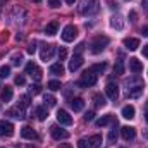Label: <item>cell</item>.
Here are the masks:
<instances>
[{
  "label": "cell",
  "instance_id": "obj_22",
  "mask_svg": "<svg viewBox=\"0 0 148 148\" xmlns=\"http://www.w3.org/2000/svg\"><path fill=\"white\" fill-rule=\"evenodd\" d=\"M88 143H90V148H100L102 147V136L100 134H93V136H90Z\"/></svg>",
  "mask_w": 148,
  "mask_h": 148
},
{
  "label": "cell",
  "instance_id": "obj_3",
  "mask_svg": "<svg viewBox=\"0 0 148 148\" xmlns=\"http://www.w3.org/2000/svg\"><path fill=\"white\" fill-rule=\"evenodd\" d=\"M109 43H110L109 36H97L93 40V43H91V53H100V52H103Z\"/></svg>",
  "mask_w": 148,
  "mask_h": 148
},
{
  "label": "cell",
  "instance_id": "obj_25",
  "mask_svg": "<svg viewBox=\"0 0 148 148\" xmlns=\"http://www.w3.org/2000/svg\"><path fill=\"white\" fill-rule=\"evenodd\" d=\"M110 26L115 28V29H122L124 28V23H122V17L121 16H114L110 19Z\"/></svg>",
  "mask_w": 148,
  "mask_h": 148
},
{
  "label": "cell",
  "instance_id": "obj_20",
  "mask_svg": "<svg viewBox=\"0 0 148 148\" xmlns=\"http://www.w3.org/2000/svg\"><path fill=\"white\" fill-rule=\"evenodd\" d=\"M121 114H122V117H124V119H133V117H134V114H136V110H134V107H133V105H126V107H122Z\"/></svg>",
  "mask_w": 148,
  "mask_h": 148
},
{
  "label": "cell",
  "instance_id": "obj_10",
  "mask_svg": "<svg viewBox=\"0 0 148 148\" xmlns=\"http://www.w3.org/2000/svg\"><path fill=\"white\" fill-rule=\"evenodd\" d=\"M81 66H83V55H81V53H74L73 59L69 60V71L74 73V71H77Z\"/></svg>",
  "mask_w": 148,
  "mask_h": 148
},
{
  "label": "cell",
  "instance_id": "obj_43",
  "mask_svg": "<svg viewBox=\"0 0 148 148\" xmlns=\"http://www.w3.org/2000/svg\"><path fill=\"white\" fill-rule=\"evenodd\" d=\"M136 17H138V14H136L134 10H131V12H129V19H131V23H136Z\"/></svg>",
  "mask_w": 148,
  "mask_h": 148
},
{
  "label": "cell",
  "instance_id": "obj_16",
  "mask_svg": "<svg viewBox=\"0 0 148 148\" xmlns=\"http://www.w3.org/2000/svg\"><path fill=\"white\" fill-rule=\"evenodd\" d=\"M129 71L134 73V74L141 73V71H143V64H141L138 59H129Z\"/></svg>",
  "mask_w": 148,
  "mask_h": 148
},
{
  "label": "cell",
  "instance_id": "obj_31",
  "mask_svg": "<svg viewBox=\"0 0 148 148\" xmlns=\"http://www.w3.org/2000/svg\"><path fill=\"white\" fill-rule=\"evenodd\" d=\"M28 105H29V97L28 95H21L19 97V107L21 109H26Z\"/></svg>",
  "mask_w": 148,
  "mask_h": 148
},
{
  "label": "cell",
  "instance_id": "obj_17",
  "mask_svg": "<svg viewBox=\"0 0 148 148\" xmlns=\"http://www.w3.org/2000/svg\"><path fill=\"white\" fill-rule=\"evenodd\" d=\"M7 115H10V117H14V119H24V109H21V107L17 105V107L7 110Z\"/></svg>",
  "mask_w": 148,
  "mask_h": 148
},
{
  "label": "cell",
  "instance_id": "obj_34",
  "mask_svg": "<svg viewBox=\"0 0 148 148\" xmlns=\"http://www.w3.org/2000/svg\"><path fill=\"white\" fill-rule=\"evenodd\" d=\"M114 73H115V74H122V73H124V66H122V60H119V62L114 66Z\"/></svg>",
  "mask_w": 148,
  "mask_h": 148
},
{
  "label": "cell",
  "instance_id": "obj_6",
  "mask_svg": "<svg viewBox=\"0 0 148 148\" xmlns=\"http://www.w3.org/2000/svg\"><path fill=\"white\" fill-rule=\"evenodd\" d=\"M50 133H52V138L57 140V141H60V140H67V138H69V133H67L66 129L59 127V126H52V127H50Z\"/></svg>",
  "mask_w": 148,
  "mask_h": 148
},
{
  "label": "cell",
  "instance_id": "obj_33",
  "mask_svg": "<svg viewBox=\"0 0 148 148\" xmlns=\"http://www.w3.org/2000/svg\"><path fill=\"white\" fill-rule=\"evenodd\" d=\"M36 115H38V119H40V121H45V119L48 117V114H47V110H45L43 107H38V109H36Z\"/></svg>",
  "mask_w": 148,
  "mask_h": 148
},
{
  "label": "cell",
  "instance_id": "obj_47",
  "mask_svg": "<svg viewBox=\"0 0 148 148\" xmlns=\"http://www.w3.org/2000/svg\"><path fill=\"white\" fill-rule=\"evenodd\" d=\"M143 55H145V57H148V45H145V47H143Z\"/></svg>",
  "mask_w": 148,
  "mask_h": 148
},
{
  "label": "cell",
  "instance_id": "obj_15",
  "mask_svg": "<svg viewBox=\"0 0 148 148\" xmlns=\"http://www.w3.org/2000/svg\"><path fill=\"white\" fill-rule=\"evenodd\" d=\"M21 136L24 138V140H36V133H35V129L33 127H29V126H24L23 129H21Z\"/></svg>",
  "mask_w": 148,
  "mask_h": 148
},
{
  "label": "cell",
  "instance_id": "obj_4",
  "mask_svg": "<svg viewBox=\"0 0 148 148\" xmlns=\"http://www.w3.org/2000/svg\"><path fill=\"white\" fill-rule=\"evenodd\" d=\"M93 84H97V74L91 73V71H86L77 83V86H83V88H88V86H93Z\"/></svg>",
  "mask_w": 148,
  "mask_h": 148
},
{
  "label": "cell",
  "instance_id": "obj_12",
  "mask_svg": "<svg viewBox=\"0 0 148 148\" xmlns=\"http://www.w3.org/2000/svg\"><path fill=\"white\" fill-rule=\"evenodd\" d=\"M121 134H122V138H124L126 141H131V140H134V136H136V129L131 127V126H124V127H121Z\"/></svg>",
  "mask_w": 148,
  "mask_h": 148
},
{
  "label": "cell",
  "instance_id": "obj_39",
  "mask_svg": "<svg viewBox=\"0 0 148 148\" xmlns=\"http://www.w3.org/2000/svg\"><path fill=\"white\" fill-rule=\"evenodd\" d=\"M48 2V5L52 7V9H57V7H60V0H47Z\"/></svg>",
  "mask_w": 148,
  "mask_h": 148
},
{
  "label": "cell",
  "instance_id": "obj_5",
  "mask_svg": "<svg viewBox=\"0 0 148 148\" xmlns=\"http://www.w3.org/2000/svg\"><path fill=\"white\" fill-rule=\"evenodd\" d=\"M76 36H77V28H76L74 24H67V26L62 29V35H60V38H62L64 41H74Z\"/></svg>",
  "mask_w": 148,
  "mask_h": 148
},
{
  "label": "cell",
  "instance_id": "obj_49",
  "mask_svg": "<svg viewBox=\"0 0 148 148\" xmlns=\"http://www.w3.org/2000/svg\"><path fill=\"white\" fill-rule=\"evenodd\" d=\"M33 2H35V3H40V2H41V0H33Z\"/></svg>",
  "mask_w": 148,
  "mask_h": 148
},
{
  "label": "cell",
  "instance_id": "obj_14",
  "mask_svg": "<svg viewBox=\"0 0 148 148\" xmlns=\"http://www.w3.org/2000/svg\"><path fill=\"white\" fill-rule=\"evenodd\" d=\"M122 45L127 48V50H136L138 47H140V40L138 38H124V41H122Z\"/></svg>",
  "mask_w": 148,
  "mask_h": 148
},
{
  "label": "cell",
  "instance_id": "obj_11",
  "mask_svg": "<svg viewBox=\"0 0 148 148\" xmlns=\"http://www.w3.org/2000/svg\"><path fill=\"white\" fill-rule=\"evenodd\" d=\"M14 134V126L7 121H0V136H12Z\"/></svg>",
  "mask_w": 148,
  "mask_h": 148
},
{
  "label": "cell",
  "instance_id": "obj_21",
  "mask_svg": "<svg viewBox=\"0 0 148 148\" xmlns=\"http://www.w3.org/2000/svg\"><path fill=\"white\" fill-rule=\"evenodd\" d=\"M0 100H2V102H10V100H12V88H10V86H5V88L2 90Z\"/></svg>",
  "mask_w": 148,
  "mask_h": 148
},
{
  "label": "cell",
  "instance_id": "obj_24",
  "mask_svg": "<svg viewBox=\"0 0 148 148\" xmlns=\"http://www.w3.org/2000/svg\"><path fill=\"white\" fill-rule=\"evenodd\" d=\"M93 103H95V107L97 109H102V107H105V97L103 95H100V93H97L95 97H93Z\"/></svg>",
  "mask_w": 148,
  "mask_h": 148
},
{
  "label": "cell",
  "instance_id": "obj_40",
  "mask_svg": "<svg viewBox=\"0 0 148 148\" xmlns=\"http://www.w3.org/2000/svg\"><path fill=\"white\" fill-rule=\"evenodd\" d=\"M35 52H36V41H33V43L28 47V53H31V55H33Z\"/></svg>",
  "mask_w": 148,
  "mask_h": 148
},
{
  "label": "cell",
  "instance_id": "obj_38",
  "mask_svg": "<svg viewBox=\"0 0 148 148\" xmlns=\"http://www.w3.org/2000/svg\"><path fill=\"white\" fill-rule=\"evenodd\" d=\"M88 147H90V143H88L84 138H81V140L77 141V148H88Z\"/></svg>",
  "mask_w": 148,
  "mask_h": 148
},
{
  "label": "cell",
  "instance_id": "obj_41",
  "mask_svg": "<svg viewBox=\"0 0 148 148\" xmlns=\"http://www.w3.org/2000/svg\"><path fill=\"white\" fill-rule=\"evenodd\" d=\"M66 57H67V50H66V48H60V50H59V59L64 60Z\"/></svg>",
  "mask_w": 148,
  "mask_h": 148
},
{
  "label": "cell",
  "instance_id": "obj_35",
  "mask_svg": "<svg viewBox=\"0 0 148 148\" xmlns=\"http://www.w3.org/2000/svg\"><path fill=\"white\" fill-rule=\"evenodd\" d=\"M21 62H23V55H21V53H16V55L12 57V64H14V66H21Z\"/></svg>",
  "mask_w": 148,
  "mask_h": 148
},
{
  "label": "cell",
  "instance_id": "obj_36",
  "mask_svg": "<svg viewBox=\"0 0 148 148\" xmlns=\"http://www.w3.org/2000/svg\"><path fill=\"white\" fill-rule=\"evenodd\" d=\"M40 91H41V86H40V84H31V86H29V93H33V95H38Z\"/></svg>",
  "mask_w": 148,
  "mask_h": 148
},
{
  "label": "cell",
  "instance_id": "obj_27",
  "mask_svg": "<svg viewBox=\"0 0 148 148\" xmlns=\"http://www.w3.org/2000/svg\"><path fill=\"white\" fill-rule=\"evenodd\" d=\"M110 121H114V117H112V115H105V117H102V119L97 121V126H98V127H103V126H107Z\"/></svg>",
  "mask_w": 148,
  "mask_h": 148
},
{
  "label": "cell",
  "instance_id": "obj_18",
  "mask_svg": "<svg viewBox=\"0 0 148 148\" xmlns=\"http://www.w3.org/2000/svg\"><path fill=\"white\" fill-rule=\"evenodd\" d=\"M69 103H71V109H73L74 112H81L84 109V100H83V98H73Z\"/></svg>",
  "mask_w": 148,
  "mask_h": 148
},
{
  "label": "cell",
  "instance_id": "obj_13",
  "mask_svg": "<svg viewBox=\"0 0 148 148\" xmlns=\"http://www.w3.org/2000/svg\"><path fill=\"white\" fill-rule=\"evenodd\" d=\"M105 93H107V97H109L110 100H115V98L119 97V88H117V84L109 83V84L105 86Z\"/></svg>",
  "mask_w": 148,
  "mask_h": 148
},
{
  "label": "cell",
  "instance_id": "obj_30",
  "mask_svg": "<svg viewBox=\"0 0 148 148\" xmlns=\"http://www.w3.org/2000/svg\"><path fill=\"white\" fill-rule=\"evenodd\" d=\"M43 102H45V105H48V107H53V105L57 103L55 97H52V95H45V97H43Z\"/></svg>",
  "mask_w": 148,
  "mask_h": 148
},
{
  "label": "cell",
  "instance_id": "obj_28",
  "mask_svg": "<svg viewBox=\"0 0 148 148\" xmlns=\"http://www.w3.org/2000/svg\"><path fill=\"white\" fill-rule=\"evenodd\" d=\"M105 67H107V64H105V62H102V64H95V66H91V67H90V71H91V73H103V71H105Z\"/></svg>",
  "mask_w": 148,
  "mask_h": 148
},
{
  "label": "cell",
  "instance_id": "obj_2",
  "mask_svg": "<svg viewBox=\"0 0 148 148\" xmlns=\"http://www.w3.org/2000/svg\"><path fill=\"white\" fill-rule=\"evenodd\" d=\"M100 9V3L98 0H83L81 5H79V12L84 14V16H91V14H97Z\"/></svg>",
  "mask_w": 148,
  "mask_h": 148
},
{
  "label": "cell",
  "instance_id": "obj_51",
  "mask_svg": "<svg viewBox=\"0 0 148 148\" xmlns=\"http://www.w3.org/2000/svg\"><path fill=\"white\" fill-rule=\"evenodd\" d=\"M0 3H5V0H0Z\"/></svg>",
  "mask_w": 148,
  "mask_h": 148
},
{
  "label": "cell",
  "instance_id": "obj_42",
  "mask_svg": "<svg viewBox=\"0 0 148 148\" xmlns=\"http://www.w3.org/2000/svg\"><path fill=\"white\" fill-rule=\"evenodd\" d=\"M93 119H95V114H93V112H86V114H84V121H86V122H90V121H93Z\"/></svg>",
  "mask_w": 148,
  "mask_h": 148
},
{
  "label": "cell",
  "instance_id": "obj_37",
  "mask_svg": "<svg viewBox=\"0 0 148 148\" xmlns=\"http://www.w3.org/2000/svg\"><path fill=\"white\" fill-rule=\"evenodd\" d=\"M14 81H16V84H17V86H23V84L26 83L24 76H16V79H14Z\"/></svg>",
  "mask_w": 148,
  "mask_h": 148
},
{
  "label": "cell",
  "instance_id": "obj_29",
  "mask_svg": "<svg viewBox=\"0 0 148 148\" xmlns=\"http://www.w3.org/2000/svg\"><path fill=\"white\" fill-rule=\"evenodd\" d=\"M48 88H50L52 91H57V90H60V88H62V84H60V81L52 79V81H48Z\"/></svg>",
  "mask_w": 148,
  "mask_h": 148
},
{
  "label": "cell",
  "instance_id": "obj_44",
  "mask_svg": "<svg viewBox=\"0 0 148 148\" xmlns=\"http://www.w3.org/2000/svg\"><path fill=\"white\" fill-rule=\"evenodd\" d=\"M83 48H84V43H79V45H77V48H76V53H81V52H83Z\"/></svg>",
  "mask_w": 148,
  "mask_h": 148
},
{
  "label": "cell",
  "instance_id": "obj_45",
  "mask_svg": "<svg viewBox=\"0 0 148 148\" xmlns=\"http://www.w3.org/2000/svg\"><path fill=\"white\" fill-rule=\"evenodd\" d=\"M141 35H143V36H148V26H143V28H141Z\"/></svg>",
  "mask_w": 148,
  "mask_h": 148
},
{
  "label": "cell",
  "instance_id": "obj_48",
  "mask_svg": "<svg viewBox=\"0 0 148 148\" xmlns=\"http://www.w3.org/2000/svg\"><path fill=\"white\" fill-rule=\"evenodd\" d=\"M66 2H67V3H74V2H76V0H66Z\"/></svg>",
  "mask_w": 148,
  "mask_h": 148
},
{
  "label": "cell",
  "instance_id": "obj_50",
  "mask_svg": "<svg viewBox=\"0 0 148 148\" xmlns=\"http://www.w3.org/2000/svg\"><path fill=\"white\" fill-rule=\"evenodd\" d=\"M145 119H147V122H148V112H147V115H145Z\"/></svg>",
  "mask_w": 148,
  "mask_h": 148
},
{
  "label": "cell",
  "instance_id": "obj_8",
  "mask_svg": "<svg viewBox=\"0 0 148 148\" xmlns=\"http://www.w3.org/2000/svg\"><path fill=\"white\" fill-rule=\"evenodd\" d=\"M55 53V47L53 45H43L41 47V52H40V57L41 60H50Z\"/></svg>",
  "mask_w": 148,
  "mask_h": 148
},
{
  "label": "cell",
  "instance_id": "obj_26",
  "mask_svg": "<svg viewBox=\"0 0 148 148\" xmlns=\"http://www.w3.org/2000/svg\"><path fill=\"white\" fill-rule=\"evenodd\" d=\"M117 141V121H114V127L109 133V143H115Z\"/></svg>",
  "mask_w": 148,
  "mask_h": 148
},
{
  "label": "cell",
  "instance_id": "obj_53",
  "mask_svg": "<svg viewBox=\"0 0 148 148\" xmlns=\"http://www.w3.org/2000/svg\"><path fill=\"white\" fill-rule=\"evenodd\" d=\"M127 2H129V0H127Z\"/></svg>",
  "mask_w": 148,
  "mask_h": 148
},
{
  "label": "cell",
  "instance_id": "obj_23",
  "mask_svg": "<svg viewBox=\"0 0 148 148\" xmlns=\"http://www.w3.org/2000/svg\"><path fill=\"white\" fill-rule=\"evenodd\" d=\"M50 74H53V76H62V74H64V66H62L60 62L52 64V66H50Z\"/></svg>",
  "mask_w": 148,
  "mask_h": 148
},
{
  "label": "cell",
  "instance_id": "obj_32",
  "mask_svg": "<svg viewBox=\"0 0 148 148\" xmlns=\"http://www.w3.org/2000/svg\"><path fill=\"white\" fill-rule=\"evenodd\" d=\"M9 74H10V67H9V66H2V67H0V79L9 77Z\"/></svg>",
  "mask_w": 148,
  "mask_h": 148
},
{
  "label": "cell",
  "instance_id": "obj_52",
  "mask_svg": "<svg viewBox=\"0 0 148 148\" xmlns=\"http://www.w3.org/2000/svg\"><path fill=\"white\" fill-rule=\"evenodd\" d=\"M26 148H35V147H26Z\"/></svg>",
  "mask_w": 148,
  "mask_h": 148
},
{
  "label": "cell",
  "instance_id": "obj_46",
  "mask_svg": "<svg viewBox=\"0 0 148 148\" xmlns=\"http://www.w3.org/2000/svg\"><path fill=\"white\" fill-rule=\"evenodd\" d=\"M59 148H73V147H71L69 143H60V145H59Z\"/></svg>",
  "mask_w": 148,
  "mask_h": 148
},
{
  "label": "cell",
  "instance_id": "obj_9",
  "mask_svg": "<svg viewBox=\"0 0 148 148\" xmlns=\"http://www.w3.org/2000/svg\"><path fill=\"white\" fill-rule=\"evenodd\" d=\"M57 121H59L60 126H71L73 124V117L69 115V112H66V110L57 112Z\"/></svg>",
  "mask_w": 148,
  "mask_h": 148
},
{
  "label": "cell",
  "instance_id": "obj_7",
  "mask_svg": "<svg viewBox=\"0 0 148 148\" xmlns=\"http://www.w3.org/2000/svg\"><path fill=\"white\" fill-rule=\"evenodd\" d=\"M26 74H29L35 81H40V79H41V69L38 67L35 62H29V64L26 66Z\"/></svg>",
  "mask_w": 148,
  "mask_h": 148
},
{
  "label": "cell",
  "instance_id": "obj_19",
  "mask_svg": "<svg viewBox=\"0 0 148 148\" xmlns=\"http://www.w3.org/2000/svg\"><path fill=\"white\" fill-rule=\"evenodd\" d=\"M57 29H59V23H57V21H52V23H48V24L45 26V35L53 36V35L57 33Z\"/></svg>",
  "mask_w": 148,
  "mask_h": 148
},
{
  "label": "cell",
  "instance_id": "obj_1",
  "mask_svg": "<svg viewBox=\"0 0 148 148\" xmlns=\"http://www.w3.org/2000/svg\"><path fill=\"white\" fill-rule=\"evenodd\" d=\"M124 86H126V90H127V95L133 97V98L140 97L141 91H143V81H141L138 76H133V77L126 79V81H124Z\"/></svg>",
  "mask_w": 148,
  "mask_h": 148
}]
</instances>
